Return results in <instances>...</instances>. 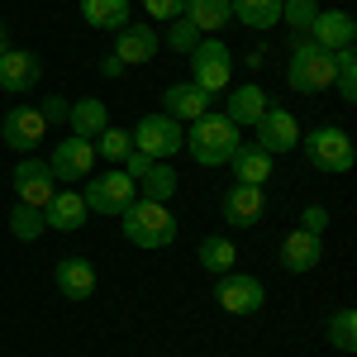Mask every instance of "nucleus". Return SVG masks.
I'll return each mask as SVG.
<instances>
[{
  "label": "nucleus",
  "mask_w": 357,
  "mask_h": 357,
  "mask_svg": "<svg viewBox=\"0 0 357 357\" xmlns=\"http://www.w3.org/2000/svg\"><path fill=\"white\" fill-rule=\"evenodd\" d=\"M238 143H243V138H238V124L224 119V114H200L191 124V138H186V148H191V158L200 167H224L234 158Z\"/></svg>",
  "instance_id": "obj_1"
},
{
  "label": "nucleus",
  "mask_w": 357,
  "mask_h": 357,
  "mask_svg": "<svg viewBox=\"0 0 357 357\" xmlns=\"http://www.w3.org/2000/svg\"><path fill=\"white\" fill-rule=\"evenodd\" d=\"M119 229H124V238L138 243V248H167L172 238H176V220H172V210L158 205V200H143V195L119 215Z\"/></svg>",
  "instance_id": "obj_2"
},
{
  "label": "nucleus",
  "mask_w": 357,
  "mask_h": 357,
  "mask_svg": "<svg viewBox=\"0 0 357 357\" xmlns=\"http://www.w3.org/2000/svg\"><path fill=\"white\" fill-rule=\"evenodd\" d=\"M286 77H291V91H301V96L329 91V86H333V53H324V48L310 43V38H296Z\"/></svg>",
  "instance_id": "obj_3"
},
{
  "label": "nucleus",
  "mask_w": 357,
  "mask_h": 357,
  "mask_svg": "<svg viewBox=\"0 0 357 357\" xmlns=\"http://www.w3.org/2000/svg\"><path fill=\"white\" fill-rule=\"evenodd\" d=\"M229 77H234V57H229V48H224L220 38H200L191 53V82L205 91V96H215V91H224L229 86Z\"/></svg>",
  "instance_id": "obj_4"
},
{
  "label": "nucleus",
  "mask_w": 357,
  "mask_h": 357,
  "mask_svg": "<svg viewBox=\"0 0 357 357\" xmlns=\"http://www.w3.org/2000/svg\"><path fill=\"white\" fill-rule=\"evenodd\" d=\"M86 210L96 215H124L138 200V181H129L124 172H100V181H86Z\"/></svg>",
  "instance_id": "obj_5"
},
{
  "label": "nucleus",
  "mask_w": 357,
  "mask_h": 357,
  "mask_svg": "<svg viewBox=\"0 0 357 357\" xmlns=\"http://www.w3.org/2000/svg\"><path fill=\"white\" fill-rule=\"evenodd\" d=\"M301 148L314 172H348L353 167V138L343 129H314L310 138H301Z\"/></svg>",
  "instance_id": "obj_6"
},
{
  "label": "nucleus",
  "mask_w": 357,
  "mask_h": 357,
  "mask_svg": "<svg viewBox=\"0 0 357 357\" xmlns=\"http://www.w3.org/2000/svg\"><path fill=\"white\" fill-rule=\"evenodd\" d=\"M181 143H186V138H181V124L167 119V114H148V119H138V129H134V148L148 153L153 162H167Z\"/></svg>",
  "instance_id": "obj_7"
},
{
  "label": "nucleus",
  "mask_w": 357,
  "mask_h": 357,
  "mask_svg": "<svg viewBox=\"0 0 357 357\" xmlns=\"http://www.w3.org/2000/svg\"><path fill=\"white\" fill-rule=\"evenodd\" d=\"M48 167H53L57 181H82V176H91V167H96V143H91V138L67 134V138L53 148Z\"/></svg>",
  "instance_id": "obj_8"
},
{
  "label": "nucleus",
  "mask_w": 357,
  "mask_h": 357,
  "mask_svg": "<svg viewBox=\"0 0 357 357\" xmlns=\"http://www.w3.org/2000/svg\"><path fill=\"white\" fill-rule=\"evenodd\" d=\"M15 195H20V205H33V210H43L48 200L57 195V176L48 162H33V158H24V162L15 167Z\"/></svg>",
  "instance_id": "obj_9"
},
{
  "label": "nucleus",
  "mask_w": 357,
  "mask_h": 357,
  "mask_svg": "<svg viewBox=\"0 0 357 357\" xmlns=\"http://www.w3.org/2000/svg\"><path fill=\"white\" fill-rule=\"evenodd\" d=\"M215 296H220V305L229 314H252V310H262V301H267L262 281L257 276H243V272H224Z\"/></svg>",
  "instance_id": "obj_10"
},
{
  "label": "nucleus",
  "mask_w": 357,
  "mask_h": 357,
  "mask_svg": "<svg viewBox=\"0 0 357 357\" xmlns=\"http://www.w3.org/2000/svg\"><path fill=\"white\" fill-rule=\"evenodd\" d=\"M305 38H310V43H319L324 53H338V48H353L357 24H353V15H348V10H319Z\"/></svg>",
  "instance_id": "obj_11"
},
{
  "label": "nucleus",
  "mask_w": 357,
  "mask_h": 357,
  "mask_svg": "<svg viewBox=\"0 0 357 357\" xmlns=\"http://www.w3.org/2000/svg\"><path fill=\"white\" fill-rule=\"evenodd\" d=\"M257 148H267V153H291V148H301V124H296V114L291 110H272L257 119Z\"/></svg>",
  "instance_id": "obj_12"
},
{
  "label": "nucleus",
  "mask_w": 357,
  "mask_h": 357,
  "mask_svg": "<svg viewBox=\"0 0 357 357\" xmlns=\"http://www.w3.org/2000/svg\"><path fill=\"white\" fill-rule=\"evenodd\" d=\"M43 134H48V124H43V114L33 110V105H15V110L0 119V138H5L10 148H20V153L38 148Z\"/></svg>",
  "instance_id": "obj_13"
},
{
  "label": "nucleus",
  "mask_w": 357,
  "mask_h": 357,
  "mask_svg": "<svg viewBox=\"0 0 357 357\" xmlns=\"http://www.w3.org/2000/svg\"><path fill=\"white\" fill-rule=\"evenodd\" d=\"M220 210H224V220L234 224V229H252V224L262 220V210H267V195H262V186H243V181H234V186L224 191Z\"/></svg>",
  "instance_id": "obj_14"
},
{
  "label": "nucleus",
  "mask_w": 357,
  "mask_h": 357,
  "mask_svg": "<svg viewBox=\"0 0 357 357\" xmlns=\"http://www.w3.org/2000/svg\"><path fill=\"white\" fill-rule=\"evenodd\" d=\"M162 48V38H158V29H143V24H124L114 29V57L124 62V67H138V62H148V57Z\"/></svg>",
  "instance_id": "obj_15"
},
{
  "label": "nucleus",
  "mask_w": 357,
  "mask_h": 357,
  "mask_svg": "<svg viewBox=\"0 0 357 357\" xmlns=\"http://www.w3.org/2000/svg\"><path fill=\"white\" fill-rule=\"evenodd\" d=\"M38 77H43V67H38V57L24 53V48H10V53L0 57V91L24 96L29 86H38Z\"/></svg>",
  "instance_id": "obj_16"
},
{
  "label": "nucleus",
  "mask_w": 357,
  "mask_h": 357,
  "mask_svg": "<svg viewBox=\"0 0 357 357\" xmlns=\"http://www.w3.org/2000/svg\"><path fill=\"white\" fill-rule=\"evenodd\" d=\"M53 281H57V291H62L67 301H91V296H96V267H91L86 257H62L53 267Z\"/></svg>",
  "instance_id": "obj_17"
},
{
  "label": "nucleus",
  "mask_w": 357,
  "mask_h": 357,
  "mask_svg": "<svg viewBox=\"0 0 357 357\" xmlns=\"http://www.w3.org/2000/svg\"><path fill=\"white\" fill-rule=\"evenodd\" d=\"M319 257H324V238H314L305 229H291L286 234V243H281V267L286 272H314Z\"/></svg>",
  "instance_id": "obj_18"
},
{
  "label": "nucleus",
  "mask_w": 357,
  "mask_h": 357,
  "mask_svg": "<svg viewBox=\"0 0 357 357\" xmlns=\"http://www.w3.org/2000/svg\"><path fill=\"white\" fill-rule=\"evenodd\" d=\"M210 100H215V96H205L195 82H176V86L162 96L167 119H176V124H181V119H191V124H195L200 114H210Z\"/></svg>",
  "instance_id": "obj_19"
},
{
  "label": "nucleus",
  "mask_w": 357,
  "mask_h": 357,
  "mask_svg": "<svg viewBox=\"0 0 357 357\" xmlns=\"http://www.w3.org/2000/svg\"><path fill=\"white\" fill-rule=\"evenodd\" d=\"M229 167H234V181H243V186H262V181L272 176V153L257 148V143H238L234 158H229Z\"/></svg>",
  "instance_id": "obj_20"
},
{
  "label": "nucleus",
  "mask_w": 357,
  "mask_h": 357,
  "mask_svg": "<svg viewBox=\"0 0 357 357\" xmlns=\"http://www.w3.org/2000/svg\"><path fill=\"white\" fill-rule=\"evenodd\" d=\"M86 215H91V210H86V200H82V195H72V191H57L53 200L43 205V224H48V229H62V234L82 229Z\"/></svg>",
  "instance_id": "obj_21"
},
{
  "label": "nucleus",
  "mask_w": 357,
  "mask_h": 357,
  "mask_svg": "<svg viewBox=\"0 0 357 357\" xmlns=\"http://www.w3.org/2000/svg\"><path fill=\"white\" fill-rule=\"evenodd\" d=\"M67 124H72L77 138H100L105 129H110V110H105V100H72Z\"/></svg>",
  "instance_id": "obj_22"
},
{
  "label": "nucleus",
  "mask_w": 357,
  "mask_h": 357,
  "mask_svg": "<svg viewBox=\"0 0 357 357\" xmlns=\"http://www.w3.org/2000/svg\"><path fill=\"white\" fill-rule=\"evenodd\" d=\"M181 15H186L205 38H215V29H224L229 20H234L229 0H186V10H181Z\"/></svg>",
  "instance_id": "obj_23"
},
{
  "label": "nucleus",
  "mask_w": 357,
  "mask_h": 357,
  "mask_svg": "<svg viewBox=\"0 0 357 357\" xmlns=\"http://www.w3.org/2000/svg\"><path fill=\"white\" fill-rule=\"evenodd\" d=\"M129 10H134L129 0H82V20L91 29H110V33L129 24Z\"/></svg>",
  "instance_id": "obj_24"
},
{
  "label": "nucleus",
  "mask_w": 357,
  "mask_h": 357,
  "mask_svg": "<svg viewBox=\"0 0 357 357\" xmlns=\"http://www.w3.org/2000/svg\"><path fill=\"white\" fill-rule=\"evenodd\" d=\"M262 114H267V96H262V86H238V91L229 96L224 119H234V124H257Z\"/></svg>",
  "instance_id": "obj_25"
},
{
  "label": "nucleus",
  "mask_w": 357,
  "mask_h": 357,
  "mask_svg": "<svg viewBox=\"0 0 357 357\" xmlns=\"http://www.w3.org/2000/svg\"><path fill=\"white\" fill-rule=\"evenodd\" d=\"M229 10L248 29H272L281 20V0H229Z\"/></svg>",
  "instance_id": "obj_26"
},
{
  "label": "nucleus",
  "mask_w": 357,
  "mask_h": 357,
  "mask_svg": "<svg viewBox=\"0 0 357 357\" xmlns=\"http://www.w3.org/2000/svg\"><path fill=\"white\" fill-rule=\"evenodd\" d=\"M138 186H143V200H158V205H167L172 195H176V172L167 162H153L143 176H138Z\"/></svg>",
  "instance_id": "obj_27"
},
{
  "label": "nucleus",
  "mask_w": 357,
  "mask_h": 357,
  "mask_svg": "<svg viewBox=\"0 0 357 357\" xmlns=\"http://www.w3.org/2000/svg\"><path fill=\"white\" fill-rule=\"evenodd\" d=\"M333 86H338V96L353 105L357 100V57H353V48H338L333 53Z\"/></svg>",
  "instance_id": "obj_28"
},
{
  "label": "nucleus",
  "mask_w": 357,
  "mask_h": 357,
  "mask_svg": "<svg viewBox=\"0 0 357 357\" xmlns=\"http://www.w3.org/2000/svg\"><path fill=\"white\" fill-rule=\"evenodd\" d=\"M314 15H319V0H281V20L291 24V33H296V38H305V33H310Z\"/></svg>",
  "instance_id": "obj_29"
},
{
  "label": "nucleus",
  "mask_w": 357,
  "mask_h": 357,
  "mask_svg": "<svg viewBox=\"0 0 357 357\" xmlns=\"http://www.w3.org/2000/svg\"><path fill=\"white\" fill-rule=\"evenodd\" d=\"M43 229H48V224H43V210H33V205H15V210H10V234H15V238L33 243Z\"/></svg>",
  "instance_id": "obj_30"
},
{
  "label": "nucleus",
  "mask_w": 357,
  "mask_h": 357,
  "mask_svg": "<svg viewBox=\"0 0 357 357\" xmlns=\"http://www.w3.org/2000/svg\"><path fill=\"white\" fill-rule=\"evenodd\" d=\"M234 257H238V252H234V243H229V238H205V243H200V267H205V272H229V267H234Z\"/></svg>",
  "instance_id": "obj_31"
},
{
  "label": "nucleus",
  "mask_w": 357,
  "mask_h": 357,
  "mask_svg": "<svg viewBox=\"0 0 357 357\" xmlns=\"http://www.w3.org/2000/svg\"><path fill=\"white\" fill-rule=\"evenodd\" d=\"M200 38H205V33H200L186 15H181V20H172V29L162 33V43L172 48V53H195V43H200Z\"/></svg>",
  "instance_id": "obj_32"
},
{
  "label": "nucleus",
  "mask_w": 357,
  "mask_h": 357,
  "mask_svg": "<svg viewBox=\"0 0 357 357\" xmlns=\"http://www.w3.org/2000/svg\"><path fill=\"white\" fill-rule=\"evenodd\" d=\"M329 338H333V348H343V353L357 348V314L353 310H338L329 319Z\"/></svg>",
  "instance_id": "obj_33"
},
{
  "label": "nucleus",
  "mask_w": 357,
  "mask_h": 357,
  "mask_svg": "<svg viewBox=\"0 0 357 357\" xmlns=\"http://www.w3.org/2000/svg\"><path fill=\"white\" fill-rule=\"evenodd\" d=\"M129 148H134V134L129 129H105L100 134V158H110V162H124Z\"/></svg>",
  "instance_id": "obj_34"
},
{
  "label": "nucleus",
  "mask_w": 357,
  "mask_h": 357,
  "mask_svg": "<svg viewBox=\"0 0 357 357\" xmlns=\"http://www.w3.org/2000/svg\"><path fill=\"white\" fill-rule=\"evenodd\" d=\"M143 10H148L153 20H162V24H172V20H181L186 0H143Z\"/></svg>",
  "instance_id": "obj_35"
},
{
  "label": "nucleus",
  "mask_w": 357,
  "mask_h": 357,
  "mask_svg": "<svg viewBox=\"0 0 357 357\" xmlns=\"http://www.w3.org/2000/svg\"><path fill=\"white\" fill-rule=\"evenodd\" d=\"M301 229L305 234H314V238H324V229H329V215H324V205H310L301 215Z\"/></svg>",
  "instance_id": "obj_36"
},
{
  "label": "nucleus",
  "mask_w": 357,
  "mask_h": 357,
  "mask_svg": "<svg viewBox=\"0 0 357 357\" xmlns=\"http://www.w3.org/2000/svg\"><path fill=\"white\" fill-rule=\"evenodd\" d=\"M67 110H72V100H62V96H53V100H43V124H67Z\"/></svg>",
  "instance_id": "obj_37"
},
{
  "label": "nucleus",
  "mask_w": 357,
  "mask_h": 357,
  "mask_svg": "<svg viewBox=\"0 0 357 357\" xmlns=\"http://www.w3.org/2000/svg\"><path fill=\"white\" fill-rule=\"evenodd\" d=\"M148 167H153V158H148V153H138V148H129V158H124V176H129V181H138Z\"/></svg>",
  "instance_id": "obj_38"
},
{
  "label": "nucleus",
  "mask_w": 357,
  "mask_h": 357,
  "mask_svg": "<svg viewBox=\"0 0 357 357\" xmlns=\"http://www.w3.org/2000/svg\"><path fill=\"white\" fill-rule=\"evenodd\" d=\"M100 72H105V77H124V62H119V57H105V62H100Z\"/></svg>",
  "instance_id": "obj_39"
},
{
  "label": "nucleus",
  "mask_w": 357,
  "mask_h": 357,
  "mask_svg": "<svg viewBox=\"0 0 357 357\" xmlns=\"http://www.w3.org/2000/svg\"><path fill=\"white\" fill-rule=\"evenodd\" d=\"M10 53V29H5V20H0V57Z\"/></svg>",
  "instance_id": "obj_40"
}]
</instances>
